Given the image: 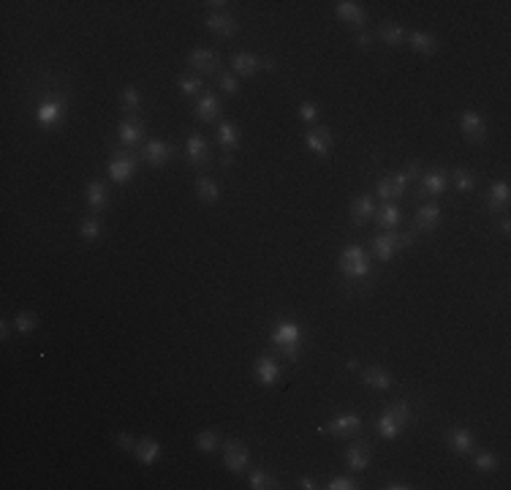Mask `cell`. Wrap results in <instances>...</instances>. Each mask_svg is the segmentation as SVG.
I'll list each match as a JSON object with an SVG mask.
<instances>
[{"label": "cell", "instance_id": "1", "mask_svg": "<svg viewBox=\"0 0 511 490\" xmlns=\"http://www.w3.org/2000/svg\"><path fill=\"white\" fill-rule=\"evenodd\" d=\"M272 346L286 357V359H297L299 349H302V341H305V330L302 324L291 321V319H283L272 327V335H269Z\"/></svg>", "mask_w": 511, "mask_h": 490}, {"label": "cell", "instance_id": "2", "mask_svg": "<svg viewBox=\"0 0 511 490\" xmlns=\"http://www.w3.org/2000/svg\"><path fill=\"white\" fill-rule=\"evenodd\" d=\"M338 265H340L343 278H345L348 283H365V281L373 275L370 256H367V251H365L362 245H348L340 254Z\"/></svg>", "mask_w": 511, "mask_h": 490}, {"label": "cell", "instance_id": "3", "mask_svg": "<svg viewBox=\"0 0 511 490\" xmlns=\"http://www.w3.org/2000/svg\"><path fill=\"white\" fill-rule=\"evenodd\" d=\"M414 243H416V232H414V229H411V232L386 229V232H381V234H376V237H373L370 248H373L376 259H381V262H392L397 251H403V248H411Z\"/></svg>", "mask_w": 511, "mask_h": 490}, {"label": "cell", "instance_id": "4", "mask_svg": "<svg viewBox=\"0 0 511 490\" xmlns=\"http://www.w3.org/2000/svg\"><path fill=\"white\" fill-rule=\"evenodd\" d=\"M362 417L354 414V411H343V414H335L324 428H318V433H329V436H338V439H354L362 433Z\"/></svg>", "mask_w": 511, "mask_h": 490}, {"label": "cell", "instance_id": "5", "mask_svg": "<svg viewBox=\"0 0 511 490\" xmlns=\"http://www.w3.org/2000/svg\"><path fill=\"white\" fill-rule=\"evenodd\" d=\"M136 164H139V156L136 153H131V150H115L112 164H109V175H112V180L117 185H126L136 175Z\"/></svg>", "mask_w": 511, "mask_h": 490}, {"label": "cell", "instance_id": "6", "mask_svg": "<svg viewBox=\"0 0 511 490\" xmlns=\"http://www.w3.org/2000/svg\"><path fill=\"white\" fill-rule=\"evenodd\" d=\"M66 109H68L66 98L44 101V104L36 106V123H39L41 129H46V131H52V129L63 126V120H66Z\"/></svg>", "mask_w": 511, "mask_h": 490}, {"label": "cell", "instance_id": "7", "mask_svg": "<svg viewBox=\"0 0 511 490\" xmlns=\"http://www.w3.org/2000/svg\"><path fill=\"white\" fill-rule=\"evenodd\" d=\"M449 172L443 169V167H438V169H430V172H425L422 178H419V199H427V196H441L446 188H449Z\"/></svg>", "mask_w": 511, "mask_h": 490}, {"label": "cell", "instance_id": "8", "mask_svg": "<svg viewBox=\"0 0 511 490\" xmlns=\"http://www.w3.org/2000/svg\"><path fill=\"white\" fill-rule=\"evenodd\" d=\"M248 460H251V452H248V446L242 444V442L229 439V442L223 444V463H226V469H229L231 474L245 471V469H248Z\"/></svg>", "mask_w": 511, "mask_h": 490}, {"label": "cell", "instance_id": "9", "mask_svg": "<svg viewBox=\"0 0 511 490\" xmlns=\"http://www.w3.org/2000/svg\"><path fill=\"white\" fill-rule=\"evenodd\" d=\"M174 147L169 142H161V139H150L144 147H142V161H147L150 167H164L174 158Z\"/></svg>", "mask_w": 511, "mask_h": 490}, {"label": "cell", "instance_id": "10", "mask_svg": "<svg viewBox=\"0 0 511 490\" xmlns=\"http://www.w3.org/2000/svg\"><path fill=\"white\" fill-rule=\"evenodd\" d=\"M185 156L191 161V167L196 169H207L210 167V144L202 134H191L188 136V144H185Z\"/></svg>", "mask_w": 511, "mask_h": 490}, {"label": "cell", "instance_id": "11", "mask_svg": "<svg viewBox=\"0 0 511 490\" xmlns=\"http://www.w3.org/2000/svg\"><path fill=\"white\" fill-rule=\"evenodd\" d=\"M460 131H463V136H465L468 142L481 144V142L487 139V123L481 120V115H479V112L465 109V112L460 115Z\"/></svg>", "mask_w": 511, "mask_h": 490}, {"label": "cell", "instance_id": "12", "mask_svg": "<svg viewBox=\"0 0 511 490\" xmlns=\"http://www.w3.org/2000/svg\"><path fill=\"white\" fill-rule=\"evenodd\" d=\"M188 66L196 68V71H202V74H220V57H218V52L204 49V46H199V49H193L188 55Z\"/></svg>", "mask_w": 511, "mask_h": 490}, {"label": "cell", "instance_id": "13", "mask_svg": "<svg viewBox=\"0 0 511 490\" xmlns=\"http://www.w3.org/2000/svg\"><path fill=\"white\" fill-rule=\"evenodd\" d=\"M253 373H256V381L264 384V387H275V384L280 381V365H278L269 355H261L256 359Z\"/></svg>", "mask_w": 511, "mask_h": 490}, {"label": "cell", "instance_id": "14", "mask_svg": "<svg viewBox=\"0 0 511 490\" xmlns=\"http://www.w3.org/2000/svg\"><path fill=\"white\" fill-rule=\"evenodd\" d=\"M305 144H307L318 158H327L329 150H332V134H329V129H324V126H313V129H307V134H305Z\"/></svg>", "mask_w": 511, "mask_h": 490}, {"label": "cell", "instance_id": "15", "mask_svg": "<svg viewBox=\"0 0 511 490\" xmlns=\"http://www.w3.org/2000/svg\"><path fill=\"white\" fill-rule=\"evenodd\" d=\"M142 136H144V123H142L136 115L126 117V120L117 126V139H120L123 147H136V144L142 142Z\"/></svg>", "mask_w": 511, "mask_h": 490}, {"label": "cell", "instance_id": "16", "mask_svg": "<svg viewBox=\"0 0 511 490\" xmlns=\"http://www.w3.org/2000/svg\"><path fill=\"white\" fill-rule=\"evenodd\" d=\"M240 142H242L240 126H234V123H220L218 126V144L223 147V156H234L240 150Z\"/></svg>", "mask_w": 511, "mask_h": 490}, {"label": "cell", "instance_id": "17", "mask_svg": "<svg viewBox=\"0 0 511 490\" xmlns=\"http://www.w3.org/2000/svg\"><path fill=\"white\" fill-rule=\"evenodd\" d=\"M335 14H338V19L354 25V28H362V25L367 22L365 8H362L359 3H354V0H340V3H335Z\"/></svg>", "mask_w": 511, "mask_h": 490}, {"label": "cell", "instance_id": "18", "mask_svg": "<svg viewBox=\"0 0 511 490\" xmlns=\"http://www.w3.org/2000/svg\"><path fill=\"white\" fill-rule=\"evenodd\" d=\"M85 199L93 213H104V210L109 207V191H106V185H104L101 180H90V182H87Z\"/></svg>", "mask_w": 511, "mask_h": 490}, {"label": "cell", "instance_id": "19", "mask_svg": "<svg viewBox=\"0 0 511 490\" xmlns=\"http://www.w3.org/2000/svg\"><path fill=\"white\" fill-rule=\"evenodd\" d=\"M373 216H376V202H373L370 194H362V196H356L351 202V221H354V226H365Z\"/></svg>", "mask_w": 511, "mask_h": 490}, {"label": "cell", "instance_id": "20", "mask_svg": "<svg viewBox=\"0 0 511 490\" xmlns=\"http://www.w3.org/2000/svg\"><path fill=\"white\" fill-rule=\"evenodd\" d=\"M446 442L457 455H473V449H476V436L470 433L468 428H452L446 433Z\"/></svg>", "mask_w": 511, "mask_h": 490}, {"label": "cell", "instance_id": "21", "mask_svg": "<svg viewBox=\"0 0 511 490\" xmlns=\"http://www.w3.org/2000/svg\"><path fill=\"white\" fill-rule=\"evenodd\" d=\"M438 223H441V207H438L435 202H430L425 207H419V213H416V218H414V232H416V234H419V232H435Z\"/></svg>", "mask_w": 511, "mask_h": 490}, {"label": "cell", "instance_id": "22", "mask_svg": "<svg viewBox=\"0 0 511 490\" xmlns=\"http://www.w3.org/2000/svg\"><path fill=\"white\" fill-rule=\"evenodd\" d=\"M220 112H223V104H220V98L213 95V93H204L199 98V104H196V117L202 123H215L220 117Z\"/></svg>", "mask_w": 511, "mask_h": 490}, {"label": "cell", "instance_id": "23", "mask_svg": "<svg viewBox=\"0 0 511 490\" xmlns=\"http://www.w3.org/2000/svg\"><path fill=\"white\" fill-rule=\"evenodd\" d=\"M345 463L351 471H365L370 466V446L365 442H354L345 449Z\"/></svg>", "mask_w": 511, "mask_h": 490}, {"label": "cell", "instance_id": "24", "mask_svg": "<svg viewBox=\"0 0 511 490\" xmlns=\"http://www.w3.org/2000/svg\"><path fill=\"white\" fill-rule=\"evenodd\" d=\"M207 28L213 30L215 36H220V39H234L240 33V25L229 14H210L207 17Z\"/></svg>", "mask_w": 511, "mask_h": 490}, {"label": "cell", "instance_id": "25", "mask_svg": "<svg viewBox=\"0 0 511 490\" xmlns=\"http://www.w3.org/2000/svg\"><path fill=\"white\" fill-rule=\"evenodd\" d=\"M509 199H511V185L506 182V180H501V182H495V185L490 188L487 210H490V213H501V210H506V207H509Z\"/></svg>", "mask_w": 511, "mask_h": 490}, {"label": "cell", "instance_id": "26", "mask_svg": "<svg viewBox=\"0 0 511 490\" xmlns=\"http://www.w3.org/2000/svg\"><path fill=\"white\" fill-rule=\"evenodd\" d=\"M376 36L386 46H403L408 41V33H405V28L400 22H381V28L376 30Z\"/></svg>", "mask_w": 511, "mask_h": 490}, {"label": "cell", "instance_id": "27", "mask_svg": "<svg viewBox=\"0 0 511 490\" xmlns=\"http://www.w3.org/2000/svg\"><path fill=\"white\" fill-rule=\"evenodd\" d=\"M376 431H378V436L381 439H386V442H394V439H400V433L405 431V425L400 422V420H394L386 408L381 411V417H378V422H376Z\"/></svg>", "mask_w": 511, "mask_h": 490}, {"label": "cell", "instance_id": "28", "mask_svg": "<svg viewBox=\"0 0 511 490\" xmlns=\"http://www.w3.org/2000/svg\"><path fill=\"white\" fill-rule=\"evenodd\" d=\"M408 44H411V49H414L416 55H425V57L438 55V39L430 36V33H425V30H414V33L408 36Z\"/></svg>", "mask_w": 511, "mask_h": 490}, {"label": "cell", "instance_id": "29", "mask_svg": "<svg viewBox=\"0 0 511 490\" xmlns=\"http://www.w3.org/2000/svg\"><path fill=\"white\" fill-rule=\"evenodd\" d=\"M133 455L139 458V463H144V466H153L155 460H158V455H161V444L155 442V439H139L136 442V446H133Z\"/></svg>", "mask_w": 511, "mask_h": 490}, {"label": "cell", "instance_id": "30", "mask_svg": "<svg viewBox=\"0 0 511 490\" xmlns=\"http://www.w3.org/2000/svg\"><path fill=\"white\" fill-rule=\"evenodd\" d=\"M231 68H234V74H240V77H253L256 71L261 68V60H258L256 55H251V52H240V55L231 57Z\"/></svg>", "mask_w": 511, "mask_h": 490}, {"label": "cell", "instance_id": "31", "mask_svg": "<svg viewBox=\"0 0 511 490\" xmlns=\"http://www.w3.org/2000/svg\"><path fill=\"white\" fill-rule=\"evenodd\" d=\"M362 381H365V384H370L373 390H381L383 393V390H389V387H392V373L373 365V368H365V370H362Z\"/></svg>", "mask_w": 511, "mask_h": 490}, {"label": "cell", "instance_id": "32", "mask_svg": "<svg viewBox=\"0 0 511 490\" xmlns=\"http://www.w3.org/2000/svg\"><path fill=\"white\" fill-rule=\"evenodd\" d=\"M196 196H199L204 205H218V199H220V188H218V182H215L213 178L202 175V178L196 180Z\"/></svg>", "mask_w": 511, "mask_h": 490}, {"label": "cell", "instance_id": "33", "mask_svg": "<svg viewBox=\"0 0 511 490\" xmlns=\"http://www.w3.org/2000/svg\"><path fill=\"white\" fill-rule=\"evenodd\" d=\"M373 218H376V223L381 226L383 232H386V229H397V223H400V207H394L392 202H383L381 207L376 210Z\"/></svg>", "mask_w": 511, "mask_h": 490}, {"label": "cell", "instance_id": "34", "mask_svg": "<svg viewBox=\"0 0 511 490\" xmlns=\"http://www.w3.org/2000/svg\"><path fill=\"white\" fill-rule=\"evenodd\" d=\"M120 109L126 112L128 117H131V115H136V112L142 109V93H139L136 88H131V85L120 90Z\"/></svg>", "mask_w": 511, "mask_h": 490}, {"label": "cell", "instance_id": "35", "mask_svg": "<svg viewBox=\"0 0 511 490\" xmlns=\"http://www.w3.org/2000/svg\"><path fill=\"white\" fill-rule=\"evenodd\" d=\"M449 180L454 182V188L457 191H463V194H470L473 188H476V172H470V169H465V167H457L452 175H449Z\"/></svg>", "mask_w": 511, "mask_h": 490}, {"label": "cell", "instance_id": "36", "mask_svg": "<svg viewBox=\"0 0 511 490\" xmlns=\"http://www.w3.org/2000/svg\"><path fill=\"white\" fill-rule=\"evenodd\" d=\"M498 455L495 452H476L473 455V469L476 471H481V474H492V471H498Z\"/></svg>", "mask_w": 511, "mask_h": 490}, {"label": "cell", "instance_id": "37", "mask_svg": "<svg viewBox=\"0 0 511 490\" xmlns=\"http://www.w3.org/2000/svg\"><path fill=\"white\" fill-rule=\"evenodd\" d=\"M101 232H104V223L98 221L95 216H87V218L79 221V234H82V240H87V243H95L101 237Z\"/></svg>", "mask_w": 511, "mask_h": 490}, {"label": "cell", "instance_id": "38", "mask_svg": "<svg viewBox=\"0 0 511 490\" xmlns=\"http://www.w3.org/2000/svg\"><path fill=\"white\" fill-rule=\"evenodd\" d=\"M39 327V319L33 316V313L22 311L14 316V332H19V335H30L33 330Z\"/></svg>", "mask_w": 511, "mask_h": 490}, {"label": "cell", "instance_id": "39", "mask_svg": "<svg viewBox=\"0 0 511 490\" xmlns=\"http://www.w3.org/2000/svg\"><path fill=\"white\" fill-rule=\"evenodd\" d=\"M386 411L394 417V420H400L405 428H408V422L414 420V408L408 406V401H394V403H389L386 406Z\"/></svg>", "mask_w": 511, "mask_h": 490}, {"label": "cell", "instance_id": "40", "mask_svg": "<svg viewBox=\"0 0 511 490\" xmlns=\"http://www.w3.org/2000/svg\"><path fill=\"white\" fill-rule=\"evenodd\" d=\"M251 488L253 490H269V488H278V480L272 474H267L264 469H256L251 474Z\"/></svg>", "mask_w": 511, "mask_h": 490}, {"label": "cell", "instance_id": "41", "mask_svg": "<svg viewBox=\"0 0 511 490\" xmlns=\"http://www.w3.org/2000/svg\"><path fill=\"white\" fill-rule=\"evenodd\" d=\"M218 444H220V439H218V433L215 431H202L199 436H196V449L199 452H215L218 449Z\"/></svg>", "mask_w": 511, "mask_h": 490}, {"label": "cell", "instance_id": "42", "mask_svg": "<svg viewBox=\"0 0 511 490\" xmlns=\"http://www.w3.org/2000/svg\"><path fill=\"white\" fill-rule=\"evenodd\" d=\"M218 85H220L223 93H229V95H240V79H237V74L220 71V74H218Z\"/></svg>", "mask_w": 511, "mask_h": 490}, {"label": "cell", "instance_id": "43", "mask_svg": "<svg viewBox=\"0 0 511 490\" xmlns=\"http://www.w3.org/2000/svg\"><path fill=\"white\" fill-rule=\"evenodd\" d=\"M376 194L381 202H397L394 199V182H392V175H383L378 182H376Z\"/></svg>", "mask_w": 511, "mask_h": 490}, {"label": "cell", "instance_id": "44", "mask_svg": "<svg viewBox=\"0 0 511 490\" xmlns=\"http://www.w3.org/2000/svg\"><path fill=\"white\" fill-rule=\"evenodd\" d=\"M180 90H182V95H188V98H193V95H199L202 90H204V85H202V79L199 77H180Z\"/></svg>", "mask_w": 511, "mask_h": 490}, {"label": "cell", "instance_id": "45", "mask_svg": "<svg viewBox=\"0 0 511 490\" xmlns=\"http://www.w3.org/2000/svg\"><path fill=\"white\" fill-rule=\"evenodd\" d=\"M299 120H305V123H316V120H318V104H313V101H302V104H299Z\"/></svg>", "mask_w": 511, "mask_h": 490}, {"label": "cell", "instance_id": "46", "mask_svg": "<svg viewBox=\"0 0 511 490\" xmlns=\"http://www.w3.org/2000/svg\"><path fill=\"white\" fill-rule=\"evenodd\" d=\"M327 488L329 490H356L359 485H356V480H354V477H332Z\"/></svg>", "mask_w": 511, "mask_h": 490}, {"label": "cell", "instance_id": "47", "mask_svg": "<svg viewBox=\"0 0 511 490\" xmlns=\"http://www.w3.org/2000/svg\"><path fill=\"white\" fill-rule=\"evenodd\" d=\"M115 444L120 446V449H126V452H128V449H133V446H136V439H133L131 433H117Z\"/></svg>", "mask_w": 511, "mask_h": 490}, {"label": "cell", "instance_id": "48", "mask_svg": "<svg viewBox=\"0 0 511 490\" xmlns=\"http://www.w3.org/2000/svg\"><path fill=\"white\" fill-rule=\"evenodd\" d=\"M356 44L362 46V49H370V46H373V36H370V33H359V36H356Z\"/></svg>", "mask_w": 511, "mask_h": 490}, {"label": "cell", "instance_id": "49", "mask_svg": "<svg viewBox=\"0 0 511 490\" xmlns=\"http://www.w3.org/2000/svg\"><path fill=\"white\" fill-rule=\"evenodd\" d=\"M299 488H302V490H316V488H318V482H316L313 477H299Z\"/></svg>", "mask_w": 511, "mask_h": 490}, {"label": "cell", "instance_id": "50", "mask_svg": "<svg viewBox=\"0 0 511 490\" xmlns=\"http://www.w3.org/2000/svg\"><path fill=\"white\" fill-rule=\"evenodd\" d=\"M386 488L389 490H411L414 485H408V482H403V480H392V482H386Z\"/></svg>", "mask_w": 511, "mask_h": 490}, {"label": "cell", "instance_id": "51", "mask_svg": "<svg viewBox=\"0 0 511 490\" xmlns=\"http://www.w3.org/2000/svg\"><path fill=\"white\" fill-rule=\"evenodd\" d=\"M204 6L215 8V14H220V8H223V6H229V3H223V0H210V3H204Z\"/></svg>", "mask_w": 511, "mask_h": 490}, {"label": "cell", "instance_id": "52", "mask_svg": "<svg viewBox=\"0 0 511 490\" xmlns=\"http://www.w3.org/2000/svg\"><path fill=\"white\" fill-rule=\"evenodd\" d=\"M501 232H503V237H509V234H511V221H509V218H503V221H501Z\"/></svg>", "mask_w": 511, "mask_h": 490}, {"label": "cell", "instance_id": "53", "mask_svg": "<svg viewBox=\"0 0 511 490\" xmlns=\"http://www.w3.org/2000/svg\"><path fill=\"white\" fill-rule=\"evenodd\" d=\"M261 68H267V71H275L278 66H275V60H261Z\"/></svg>", "mask_w": 511, "mask_h": 490}, {"label": "cell", "instance_id": "54", "mask_svg": "<svg viewBox=\"0 0 511 490\" xmlns=\"http://www.w3.org/2000/svg\"><path fill=\"white\" fill-rule=\"evenodd\" d=\"M0 338H3V341L8 338V321H0Z\"/></svg>", "mask_w": 511, "mask_h": 490}, {"label": "cell", "instance_id": "55", "mask_svg": "<svg viewBox=\"0 0 511 490\" xmlns=\"http://www.w3.org/2000/svg\"><path fill=\"white\" fill-rule=\"evenodd\" d=\"M231 161H234V156H220V164H223V167H226V169H229V167H231Z\"/></svg>", "mask_w": 511, "mask_h": 490}]
</instances>
